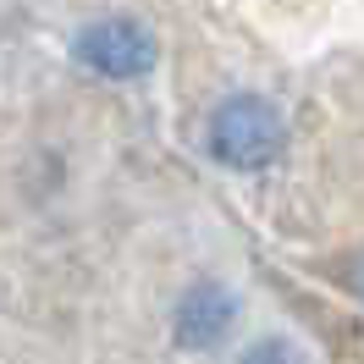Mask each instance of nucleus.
<instances>
[{
  "label": "nucleus",
  "instance_id": "obj_2",
  "mask_svg": "<svg viewBox=\"0 0 364 364\" xmlns=\"http://www.w3.org/2000/svg\"><path fill=\"white\" fill-rule=\"evenodd\" d=\"M155 33L133 17H105V23H94L77 33V61L94 67L100 77H116V83H127V77H144V72L155 67Z\"/></svg>",
  "mask_w": 364,
  "mask_h": 364
},
{
  "label": "nucleus",
  "instance_id": "obj_1",
  "mask_svg": "<svg viewBox=\"0 0 364 364\" xmlns=\"http://www.w3.org/2000/svg\"><path fill=\"white\" fill-rule=\"evenodd\" d=\"M282 144H287V122L259 94H232L210 116V155L221 160V166H232V171L271 166L282 155Z\"/></svg>",
  "mask_w": 364,
  "mask_h": 364
},
{
  "label": "nucleus",
  "instance_id": "obj_3",
  "mask_svg": "<svg viewBox=\"0 0 364 364\" xmlns=\"http://www.w3.org/2000/svg\"><path fill=\"white\" fill-rule=\"evenodd\" d=\"M232 320H237V298H232L221 282H193V287L177 298L171 337H177V348H188V353H205V348H215V342L232 331Z\"/></svg>",
  "mask_w": 364,
  "mask_h": 364
},
{
  "label": "nucleus",
  "instance_id": "obj_5",
  "mask_svg": "<svg viewBox=\"0 0 364 364\" xmlns=\"http://www.w3.org/2000/svg\"><path fill=\"white\" fill-rule=\"evenodd\" d=\"M353 293L364 298V259H359V265H353Z\"/></svg>",
  "mask_w": 364,
  "mask_h": 364
},
{
  "label": "nucleus",
  "instance_id": "obj_4",
  "mask_svg": "<svg viewBox=\"0 0 364 364\" xmlns=\"http://www.w3.org/2000/svg\"><path fill=\"white\" fill-rule=\"evenodd\" d=\"M237 364H298V353L287 348V342L265 337V342H254V348H249V353H243Z\"/></svg>",
  "mask_w": 364,
  "mask_h": 364
}]
</instances>
